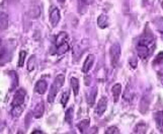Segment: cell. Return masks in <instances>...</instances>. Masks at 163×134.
I'll return each mask as SVG.
<instances>
[{"instance_id": "obj_9", "label": "cell", "mask_w": 163, "mask_h": 134, "mask_svg": "<svg viewBox=\"0 0 163 134\" xmlns=\"http://www.w3.org/2000/svg\"><path fill=\"white\" fill-rule=\"evenodd\" d=\"M106 104H108V100H106V98H101L100 100L98 102V106H97V109H96V114L98 116H101L106 110Z\"/></svg>"}, {"instance_id": "obj_28", "label": "cell", "mask_w": 163, "mask_h": 134, "mask_svg": "<svg viewBox=\"0 0 163 134\" xmlns=\"http://www.w3.org/2000/svg\"><path fill=\"white\" fill-rule=\"evenodd\" d=\"M87 1H92V0H87Z\"/></svg>"}, {"instance_id": "obj_8", "label": "cell", "mask_w": 163, "mask_h": 134, "mask_svg": "<svg viewBox=\"0 0 163 134\" xmlns=\"http://www.w3.org/2000/svg\"><path fill=\"white\" fill-rule=\"evenodd\" d=\"M48 90V84L45 80H39L35 86V93H38L39 94H44Z\"/></svg>"}, {"instance_id": "obj_22", "label": "cell", "mask_w": 163, "mask_h": 134, "mask_svg": "<svg viewBox=\"0 0 163 134\" xmlns=\"http://www.w3.org/2000/svg\"><path fill=\"white\" fill-rule=\"evenodd\" d=\"M72 112H73V108H70L67 110L66 112V116H65V120H66V122L67 123H70L72 122Z\"/></svg>"}, {"instance_id": "obj_14", "label": "cell", "mask_w": 163, "mask_h": 134, "mask_svg": "<svg viewBox=\"0 0 163 134\" xmlns=\"http://www.w3.org/2000/svg\"><path fill=\"white\" fill-rule=\"evenodd\" d=\"M22 111H23V106H14V107H12L11 115L14 118L19 117V116L21 115V113H22Z\"/></svg>"}, {"instance_id": "obj_5", "label": "cell", "mask_w": 163, "mask_h": 134, "mask_svg": "<svg viewBox=\"0 0 163 134\" xmlns=\"http://www.w3.org/2000/svg\"><path fill=\"white\" fill-rule=\"evenodd\" d=\"M26 91L23 89H19L17 90V91L14 94L13 100H12V107L14 106H23L24 104V100H26Z\"/></svg>"}, {"instance_id": "obj_6", "label": "cell", "mask_w": 163, "mask_h": 134, "mask_svg": "<svg viewBox=\"0 0 163 134\" xmlns=\"http://www.w3.org/2000/svg\"><path fill=\"white\" fill-rule=\"evenodd\" d=\"M60 19H61V15H60L59 9L56 6H52L51 10H50V23H51L52 27H57L59 23Z\"/></svg>"}, {"instance_id": "obj_1", "label": "cell", "mask_w": 163, "mask_h": 134, "mask_svg": "<svg viewBox=\"0 0 163 134\" xmlns=\"http://www.w3.org/2000/svg\"><path fill=\"white\" fill-rule=\"evenodd\" d=\"M154 39L151 36H144L140 39L137 45L138 54L140 55L141 58H146L151 54L154 48Z\"/></svg>"}, {"instance_id": "obj_16", "label": "cell", "mask_w": 163, "mask_h": 134, "mask_svg": "<svg viewBox=\"0 0 163 134\" xmlns=\"http://www.w3.org/2000/svg\"><path fill=\"white\" fill-rule=\"evenodd\" d=\"M57 48V54L58 55H61V54H64V53H66L67 51H68L69 49V45H68V42L67 43H64L62 45L58 46Z\"/></svg>"}, {"instance_id": "obj_7", "label": "cell", "mask_w": 163, "mask_h": 134, "mask_svg": "<svg viewBox=\"0 0 163 134\" xmlns=\"http://www.w3.org/2000/svg\"><path fill=\"white\" fill-rule=\"evenodd\" d=\"M93 63H94V56L93 55H88L86 60H85L84 63H83L82 72L83 73H87L91 69V67H92V65H93Z\"/></svg>"}, {"instance_id": "obj_10", "label": "cell", "mask_w": 163, "mask_h": 134, "mask_svg": "<svg viewBox=\"0 0 163 134\" xmlns=\"http://www.w3.org/2000/svg\"><path fill=\"white\" fill-rule=\"evenodd\" d=\"M8 27V16L5 12L0 13V30H6Z\"/></svg>"}, {"instance_id": "obj_3", "label": "cell", "mask_w": 163, "mask_h": 134, "mask_svg": "<svg viewBox=\"0 0 163 134\" xmlns=\"http://www.w3.org/2000/svg\"><path fill=\"white\" fill-rule=\"evenodd\" d=\"M11 54H9L8 47L3 44L2 40H0V66L4 65L6 62H8L11 59Z\"/></svg>"}, {"instance_id": "obj_2", "label": "cell", "mask_w": 163, "mask_h": 134, "mask_svg": "<svg viewBox=\"0 0 163 134\" xmlns=\"http://www.w3.org/2000/svg\"><path fill=\"white\" fill-rule=\"evenodd\" d=\"M64 82H65V77H64L63 74H59L55 78L54 82H53L51 87H50V91H49V94H48V102L49 103H53V102H54L57 94L59 93L60 89L63 86Z\"/></svg>"}, {"instance_id": "obj_13", "label": "cell", "mask_w": 163, "mask_h": 134, "mask_svg": "<svg viewBox=\"0 0 163 134\" xmlns=\"http://www.w3.org/2000/svg\"><path fill=\"white\" fill-rule=\"evenodd\" d=\"M120 93H122V86H120V84H116V86H113L112 94H113V100H115V102H118Z\"/></svg>"}, {"instance_id": "obj_4", "label": "cell", "mask_w": 163, "mask_h": 134, "mask_svg": "<svg viewBox=\"0 0 163 134\" xmlns=\"http://www.w3.org/2000/svg\"><path fill=\"white\" fill-rule=\"evenodd\" d=\"M109 55H111V62L112 65L115 67L118 64L119 60H120V47L118 43L113 44L112 46L111 50H109Z\"/></svg>"}, {"instance_id": "obj_17", "label": "cell", "mask_w": 163, "mask_h": 134, "mask_svg": "<svg viewBox=\"0 0 163 134\" xmlns=\"http://www.w3.org/2000/svg\"><path fill=\"white\" fill-rule=\"evenodd\" d=\"M97 23H98L99 27L104 29V27L108 26V17H106L105 15H100L97 19Z\"/></svg>"}, {"instance_id": "obj_19", "label": "cell", "mask_w": 163, "mask_h": 134, "mask_svg": "<svg viewBox=\"0 0 163 134\" xmlns=\"http://www.w3.org/2000/svg\"><path fill=\"white\" fill-rule=\"evenodd\" d=\"M69 96H70L69 90H66L63 93L62 98H61V104L63 105V107H66V105L68 103V100H69Z\"/></svg>"}, {"instance_id": "obj_23", "label": "cell", "mask_w": 163, "mask_h": 134, "mask_svg": "<svg viewBox=\"0 0 163 134\" xmlns=\"http://www.w3.org/2000/svg\"><path fill=\"white\" fill-rule=\"evenodd\" d=\"M35 56H31V58L28 59V62H27V70L28 71H31V70H34L35 68V65H33V61H35Z\"/></svg>"}, {"instance_id": "obj_20", "label": "cell", "mask_w": 163, "mask_h": 134, "mask_svg": "<svg viewBox=\"0 0 163 134\" xmlns=\"http://www.w3.org/2000/svg\"><path fill=\"white\" fill-rule=\"evenodd\" d=\"M26 51H20L19 53V60H18V66L22 67L24 64V61H26Z\"/></svg>"}, {"instance_id": "obj_24", "label": "cell", "mask_w": 163, "mask_h": 134, "mask_svg": "<svg viewBox=\"0 0 163 134\" xmlns=\"http://www.w3.org/2000/svg\"><path fill=\"white\" fill-rule=\"evenodd\" d=\"M88 122H89V121H88V120H84V121L81 122L80 124H78V128L80 129V131H81V132H82L83 130L85 129V127L88 126Z\"/></svg>"}, {"instance_id": "obj_25", "label": "cell", "mask_w": 163, "mask_h": 134, "mask_svg": "<svg viewBox=\"0 0 163 134\" xmlns=\"http://www.w3.org/2000/svg\"><path fill=\"white\" fill-rule=\"evenodd\" d=\"M95 96H96V90H93V93H92V94H90V96H89V98H91V101H89V102H88V104H89V105H91V106L94 104Z\"/></svg>"}, {"instance_id": "obj_21", "label": "cell", "mask_w": 163, "mask_h": 134, "mask_svg": "<svg viewBox=\"0 0 163 134\" xmlns=\"http://www.w3.org/2000/svg\"><path fill=\"white\" fill-rule=\"evenodd\" d=\"M156 119H157V124L158 127L160 129L163 130V113H158L157 115H156Z\"/></svg>"}, {"instance_id": "obj_18", "label": "cell", "mask_w": 163, "mask_h": 134, "mask_svg": "<svg viewBox=\"0 0 163 134\" xmlns=\"http://www.w3.org/2000/svg\"><path fill=\"white\" fill-rule=\"evenodd\" d=\"M9 73L12 77V86H11V87H10V90H13V89H15V87L17 86V84H18V77H17V75L15 74V72L14 71H11Z\"/></svg>"}, {"instance_id": "obj_27", "label": "cell", "mask_w": 163, "mask_h": 134, "mask_svg": "<svg viewBox=\"0 0 163 134\" xmlns=\"http://www.w3.org/2000/svg\"><path fill=\"white\" fill-rule=\"evenodd\" d=\"M33 133H43L42 131H34Z\"/></svg>"}, {"instance_id": "obj_26", "label": "cell", "mask_w": 163, "mask_h": 134, "mask_svg": "<svg viewBox=\"0 0 163 134\" xmlns=\"http://www.w3.org/2000/svg\"><path fill=\"white\" fill-rule=\"evenodd\" d=\"M119 133L120 131L118 130V128L116 127H111V128H108V130H106L105 133Z\"/></svg>"}, {"instance_id": "obj_15", "label": "cell", "mask_w": 163, "mask_h": 134, "mask_svg": "<svg viewBox=\"0 0 163 134\" xmlns=\"http://www.w3.org/2000/svg\"><path fill=\"white\" fill-rule=\"evenodd\" d=\"M71 86H72L74 94L77 96L78 91H79V82H78V79L76 77H72V78H71Z\"/></svg>"}, {"instance_id": "obj_11", "label": "cell", "mask_w": 163, "mask_h": 134, "mask_svg": "<svg viewBox=\"0 0 163 134\" xmlns=\"http://www.w3.org/2000/svg\"><path fill=\"white\" fill-rule=\"evenodd\" d=\"M44 111H45L44 103L41 102V103H39L37 106H35V111H34V116L35 118H41L43 114H44Z\"/></svg>"}, {"instance_id": "obj_12", "label": "cell", "mask_w": 163, "mask_h": 134, "mask_svg": "<svg viewBox=\"0 0 163 134\" xmlns=\"http://www.w3.org/2000/svg\"><path fill=\"white\" fill-rule=\"evenodd\" d=\"M67 40H68V35L64 33V31H61L56 39V47H58V46L62 45L64 43H67Z\"/></svg>"}]
</instances>
